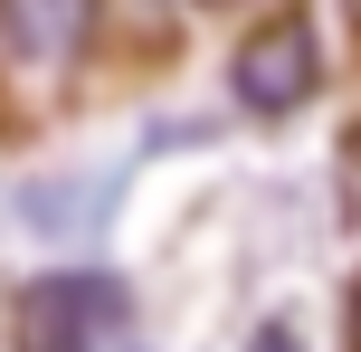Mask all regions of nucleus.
Segmentation results:
<instances>
[{
    "label": "nucleus",
    "instance_id": "nucleus-1",
    "mask_svg": "<svg viewBox=\"0 0 361 352\" xmlns=\"http://www.w3.org/2000/svg\"><path fill=\"white\" fill-rule=\"evenodd\" d=\"M114 334H124V296L105 277H38L10 324L19 352H105Z\"/></svg>",
    "mask_w": 361,
    "mask_h": 352
},
{
    "label": "nucleus",
    "instance_id": "nucleus-2",
    "mask_svg": "<svg viewBox=\"0 0 361 352\" xmlns=\"http://www.w3.org/2000/svg\"><path fill=\"white\" fill-rule=\"evenodd\" d=\"M228 86H238V105L247 114H267V124H286L295 105H314V86H324V48H314V29L305 19H267V29L247 38V48L228 57Z\"/></svg>",
    "mask_w": 361,
    "mask_h": 352
},
{
    "label": "nucleus",
    "instance_id": "nucleus-3",
    "mask_svg": "<svg viewBox=\"0 0 361 352\" xmlns=\"http://www.w3.org/2000/svg\"><path fill=\"white\" fill-rule=\"evenodd\" d=\"M95 38V0H0V57L10 67H67Z\"/></svg>",
    "mask_w": 361,
    "mask_h": 352
},
{
    "label": "nucleus",
    "instance_id": "nucleus-4",
    "mask_svg": "<svg viewBox=\"0 0 361 352\" xmlns=\"http://www.w3.org/2000/svg\"><path fill=\"white\" fill-rule=\"evenodd\" d=\"M343 352H361V277H352V305H343Z\"/></svg>",
    "mask_w": 361,
    "mask_h": 352
},
{
    "label": "nucleus",
    "instance_id": "nucleus-5",
    "mask_svg": "<svg viewBox=\"0 0 361 352\" xmlns=\"http://www.w3.org/2000/svg\"><path fill=\"white\" fill-rule=\"evenodd\" d=\"M257 352H305V343H295L286 324H267V334H257Z\"/></svg>",
    "mask_w": 361,
    "mask_h": 352
},
{
    "label": "nucleus",
    "instance_id": "nucleus-6",
    "mask_svg": "<svg viewBox=\"0 0 361 352\" xmlns=\"http://www.w3.org/2000/svg\"><path fill=\"white\" fill-rule=\"evenodd\" d=\"M343 181H352V200H361V133H352V152H343Z\"/></svg>",
    "mask_w": 361,
    "mask_h": 352
},
{
    "label": "nucleus",
    "instance_id": "nucleus-7",
    "mask_svg": "<svg viewBox=\"0 0 361 352\" xmlns=\"http://www.w3.org/2000/svg\"><path fill=\"white\" fill-rule=\"evenodd\" d=\"M200 10H228V0H200Z\"/></svg>",
    "mask_w": 361,
    "mask_h": 352
}]
</instances>
